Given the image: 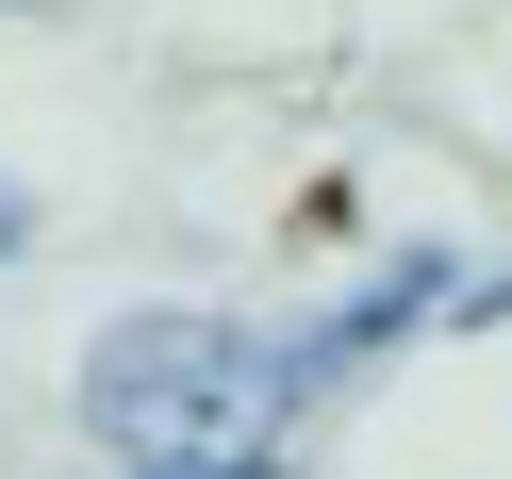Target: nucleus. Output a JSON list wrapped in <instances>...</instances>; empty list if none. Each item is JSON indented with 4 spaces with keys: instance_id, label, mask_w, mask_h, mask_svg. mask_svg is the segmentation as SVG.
Listing matches in <instances>:
<instances>
[{
    "instance_id": "nucleus-1",
    "label": "nucleus",
    "mask_w": 512,
    "mask_h": 479,
    "mask_svg": "<svg viewBox=\"0 0 512 479\" xmlns=\"http://www.w3.org/2000/svg\"><path fill=\"white\" fill-rule=\"evenodd\" d=\"M83 446L100 463H248V446L298 430V347L232 298H133L100 347H83Z\"/></svg>"
},
{
    "instance_id": "nucleus-2",
    "label": "nucleus",
    "mask_w": 512,
    "mask_h": 479,
    "mask_svg": "<svg viewBox=\"0 0 512 479\" xmlns=\"http://www.w3.org/2000/svg\"><path fill=\"white\" fill-rule=\"evenodd\" d=\"M446 314H463V248H446V232H397V248H364V265H347V298H314L298 331H281V347H298V397L331 413V397H347L364 364L430 347Z\"/></svg>"
},
{
    "instance_id": "nucleus-3",
    "label": "nucleus",
    "mask_w": 512,
    "mask_h": 479,
    "mask_svg": "<svg viewBox=\"0 0 512 479\" xmlns=\"http://www.w3.org/2000/svg\"><path fill=\"white\" fill-rule=\"evenodd\" d=\"M446 331H512V248H496V265H463V314H446Z\"/></svg>"
},
{
    "instance_id": "nucleus-4",
    "label": "nucleus",
    "mask_w": 512,
    "mask_h": 479,
    "mask_svg": "<svg viewBox=\"0 0 512 479\" xmlns=\"http://www.w3.org/2000/svg\"><path fill=\"white\" fill-rule=\"evenodd\" d=\"M116 479H281V446H248V463H116Z\"/></svg>"
},
{
    "instance_id": "nucleus-5",
    "label": "nucleus",
    "mask_w": 512,
    "mask_h": 479,
    "mask_svg": "<svg viewBox=\"0 0 512 479\" xmlns=\"http://www.w3.org/2000/svg\"><path fill=\"white\" fill-rule=\"evenodd\" d=\"M0 265H34V199H17V166H0Z\"/></svg>"
}]
</instances>
